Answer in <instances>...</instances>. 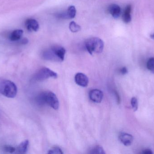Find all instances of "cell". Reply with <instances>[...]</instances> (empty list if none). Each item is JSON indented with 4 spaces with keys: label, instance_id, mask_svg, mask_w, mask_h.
Here are the masks:
<instances>
[{
    "label": "cell",
    "instance_id": "1",
    "mask_svg": "<svg viewBox=\"0 0 154 154\" xmlns=\"http://www.w3.org/2000/svg\"><path fill=\"white\" fill-rule=\"evenodd\" d=\"M35 100L38 105L47 104L55 110H57L59 108L58 99L53 92L51 91H46L41 93L36 97Z\"/></svg>",
    "mask_w": 154,
    "mask_h": 154
},
{
    "label": "cell",
    "instance_id": "2",
    "mask_svg": "<svg viewBox=\"0 0 154 154\" xmlns=\"http://www.w3.org/2000/svg\"><path fill=\"white\" fill-rule=\"evenodd\" d=\"M0 93L6 97L14 98L17 95V86L11 80H2L0 82Z\"/></svg>",
    "mask_w": 154,
    "mask_h": 154
},
{
    "label": "cell",
    "instance_id": "3",
    "mask_svg": "<svg viewBox=\"0 0 154 154\" xmlns=\"http://www.w3.org/2000/svg\"><path fill=\"white\" fill-rule=\"evenodd\" d=\"M85 47L89 53L92 55L93 52L100 53L104 49V42L100 38L94 37L86 40Z\"/></svg>",
    "mask_w": 154,
    "mask_h": 154
},
{
    "label": "cell",
    "instance_id": "4",
    "mask_svg": "<svg viewBox=\"0 0 154 154\" xmlns=\"http://www.w3.org/2000/svg\"><path fill=\"white\" fill-rule=\"evenodd\" d=\"M57 74L47 68H42L39 70L33 77L35 81H42L50 78H57Z\"/></svg>",
    "mask_w": 154,
    "mask_h": 154
},
{
    "label": "cell",
    "instance_id": "5",
    "mask_svg": "<svg viewBox=\"0 0 154 154\" xmlns=\"http://www.w3.org/2000/svg\"><path fill=\"white\" fill-rule=\"evenodd\" d=\"M103 93L98 89L91 90L89 93V96L91 101L95 103H99L101 102L103 98Z\"/></svg>",
    "mask_w": 154,
    "mask_h": 154
},
{
    "label": "cell",
    "instance_id": "6",
    "mask_svg": "<svg viewBox=\"0 0 154 154\" xmlns=\"http://www.w3.org/2000/svg\"><path fill=\"white\" fill-rule=\"evenodd\" d=\"M75 81L77 85L85 87L88 85L89 79L87 76L82 73H78L75 77Z\"/></svg>",
    "mask_w": 154,
    "mask_h": 154
},
{
    "label": "cell",
    "instance_id": "7",
    "mask_svg": "<svg viewBox=\"0 0 154 154\" xmlns=\"http://www.w3.org/2000/svg\"><path fill=\"white\" fill-rule=\"evenodd\" d=\"M119 139L122 144L128 146L131 145L134 141V137L131 134L125 133H121L119 135Z\"/></svg>",
    "mask_w": 154,
    "mask_h": 154
},
{
    "label": "cell",
    "instance_id": "8",
    "mask_svg": "<svg viewBox=\"0 0 154 154\" xmlns=\"http://www.w3.org/2000/svg\"><path fill=\"white\" fill-rule=\"evenodd\" d=\"M42 56L44 59L47 60L60 61L51 48L44 51L42 53Z\"/></svg>",
    "mask_w": 154,
    "mask_h": 154
},
{
    "label": "cell",
    "instance_id": "9",
    "mask_svg": "<svg viewBox=\"0 0 154 154\" xmlns=\"http://www.w3.org/2000/svg\"><path fill=\"white\" fill-rule=\"evenodd\" d=\"M25 26L29 31L36 32L39 28L38 23L34 19H28L25 22Z\"/></svg>",
    "mask_w": 154,
    "mask_h": 154
},
{
    "label": "cell",
    "instance_id": "10",
    "mask_svg": "<svg viewBox=\"0 0 154 154\" xmlns=\"http://www.w3.org/2000/svg\"><path fill=\"white\" fill-rule=\"evenodd\" d=\"M51 49L55 52L60 61H63L65 59L66 50L65 48L60 46H54L51 47Z\"/></svg>",
    "mask_w": 154,
    "mask_h": 154
},
{
    "label": "cell",
    "instance_id": "11",
    "mask_svg": "<svg viewBox=\"0 0 154 154\" xmlns=\"http://www.w3.org/2000/svg\"><path fill=\"white\" fill-rule=\"evenodd\" d=\"M108 11L111 15L115 19H117L121 14V8L117 4H111L108 8Z\"/></svg>",
    "mask_w": 154,
    "mask_h": 154
},
{
    "label": "cell",
    "instance_id": "12",
    "mask_svg": "<svg viewBox=\"0 0 154 154\" xmlns=\"http://www.w3.org/2000/svg\"><path fill=\"white\" fill-rule=\"evenodd\" d=\"M131 11H132V6L130 5H128L125 8L123 15L122 19L123 21L126 24L129 23L131 21Z\"/></svg>",
    "mask_w": 154,
    "mask_h": 154
},
{
    "label": "cell",
    "instance_id": "13",
    "mask_svg": "<svg viewBox=\"0 0 154 154\" xmlns=\"http://www.w3.org/2000/svg\"><path fill=\"white\" fill-rule=\"evenodd\" d=\"M29 146V141L25 140L22 142L16 148V152L17 153L24 154L26 153L28 151Z\"/></svg>",
    "mask_w": 154,
    "mask_h": 154
},
{
    "label": "cell",
    "instance_id": "14",
    "mask_svg": "<svg viewBox=\"0 0 154 154\" xmlns=\"http://www.w3.org/2000/svg\"><path fill=\"white\" fill-rule=\"evenodd\" d=\"M23 34V31L21 30H16L13 31L10 36V39L12 41L19 40Z\"/></svg>",
    "mask_w": 154,
    "mask_h": 154
},
{
    "label": "cell",
    "instance_id": "15",
    "mask_svg": "<svg viewBox=\"0 0 154 154\" xmlns=\"http://www.w3.org/2000/svg\"><path fill=\"white\" fill-rule=\"evenodd\" d=\"M66 14L67 19H73L75 17L76 14V10L74 5H71L68 8Z\"/></svg>",
    "mask_w": 154,
    "mask_h": 154
},
{
    "label": "cell",
    "instance_id": "16",
    "mask_svg": "<svg viewBox=\"0 0 154 154\" xmlns=\"http://www.w3.org/2000/svg\"><path fill=\"white\" fill-rule=\"evenodd\" d=\"M90 154H106L102 146H96L91 150Z\"/></svg>",
    "mask_w": 154,
    "mask_h": 154
},
{
    "label": "cell",
    "instance_id": "17",
    "mask_svg": "<svg viewBox=\"0 0 154 154\" xmlns=\"http://www.w3.org/2000/svg\"><path fill=\"white\" fill-rule=\"evenodd\" d=\"M69 30L73 33H76L80 30V26L79 24H77L75 21H72L69 24Z\"/></svg>",
    "mask_w": 154,
    "mask_h": 154
},
{
    "label": "cell",
    "instance_id": "18",
    "mask_svg": "<svg viewBox=\"0 0 154 154\" xmlns=\"http://www.w3.org/2000/svg\"><path fill=\"white\" fill-rule=\"evenodd\" d=\"M147 69L154 74V58H150L148 61H147V64H146Z\"/></svg>",
    "mask_w": 154,
    "mask_h": 154
},
{
    "label": "cell",
    "instance_id": "19",
    "mask_svg": "<svg viewBox=\"0 0 154 154\" xmlns=\"http://www.w3.org/2000/svg\"><path fill=\"white\" fill-rule=\"evenodd\" d=\"M131 106L134 112L137 111L138 108V102L137 99L136 97L132 98L131 100Z\"/></svg>",
    "mask_w": 154,
    "mask_h": 154
},
{
    "label": "cell",
    "instance_id": "20",
    "mask_svg": "<svg viewBox=\"0 0 154 154\" xmlns=\"http://www.w3.org/2000/svg\"><path fill=\"white\" fill-rule=\"evenodd\" d=\"M48 153L51 154H63V152H62V150L60 147L55 146V147H52L51 149L49 150Z\"/></svg>",
    "mask_w": 154,
    "mask_h": 154
},
{
    "label": "cell",
    "instance_id": "21",
    "mask_svg": "<svg viewBox=\"0 0 154 154\" xmlns=\"http://www.w3.org/2000/svg\"><path fill=\"white\" fill-rule=\"evenodd\" d=\"M3 150L6 152L13 153L16 152V148L9 145H5L3 146Z\"/></svg>",
    "mask_w": 154,
    "mask_h": 154
},
{
    "label": "cell",
    "instance_id": "22",
    "mask_svg": "<svg viewBox=\"0 0 154 154\" xmlns=\"http://www.w3.org/2000/svg\"><path fill=\"white\" fill-rule=\"evenodd\" d=\"M120 73L122 75H125L128 73V69L125 67H123L122 68L120 69Z\"/></svg>",
    "mask_w": 154,
    "mask_h": 154
},
{
    "label": "cell",
    "instance_id": "23",
    "mask_svg": "<svg viewBox=\"0 0 154 154\" xmlns=\"http://www.w3.org/2000/svg\"><path fill=\"white\" fill-rule=\"evenodd\" d=\"M142 153L145 154H152L153 153L152 152V150H150V149H145V150H143V151Z\"/></svg>",
    "mask_w": 154,
    "mask_h": 154
},
{
    "label": "cell",
    "instance_id": "24",
    "mask_svg": "<svg viewBox=\"0 0 154 154\" xmlns=\"http://www.w3.org/2000/svg\"><path fill=\"white\" fill-rule=\"evenodd\" d=\"M115 93L116 94V99L117 100L118 103H119V102H120V98H119V96L118 94L116 91H115Z\"/></svg>",
    "mask_w": 154,
    "mask_h": 154
},
{
    "label": "cell",
    "instance_id": "25",
    "mask_svg": "<svg viewBox=\"0 0 154 154\" xmlns=\"http://www.w3.org/2000/svg\"><path fill=\"white\" fill-rule=\"evenodd\" d=\"M28 42V40L27 39H23L22 40V42L21 43L22 44H27Z\"/></svg>",
    "mask_w": 154,
    "mask_h": 154
},
{
    "label": "cell",
    "instance_id": "26",
    "mask_svg": "<svg viewBox=\"0 0 154 154\" xmlns=\"http://www.w3.org/2000/svg\"><path fill=\"white\" fill-rule=\"evenodd\" d=\"M150 37H151V38H152V39H154V33H153V34H152V35H151Z\"/></svg>",
    "mask_w": 154,
    "mask_h": 154
}]
</instances>
